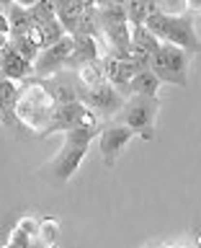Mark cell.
Here are the masks:
<instances>
[{"label":"cell","mask_w":201,"mask_h":248,"mask_svg":"<svg viewBox=\"0 0 201 248\" xmlns=\"http://www.w3.org/2000/svg\"><path fill=\"white\" fill-rule=\"evenodd\" d=\"M54 101L52 96L46 93L44 88V80L42 78H23L18 91H15V98L11 104V116L15 122L26 124V127L36 129L39 135L44 132L46 127V119H49V111H52Z\"/></svg>","instance_id":"obj_1"},{"label":"cell","mask_w":201,"mask_h":248,"mask_svg":"<svg viewBox=\"0 0 201 248\" xmlns=\"http://www.w3.org/2000/svg\"><path fill=\"white\" fill-rule=\"evenodd\" d=\"M160 114V98L158 96H142V93H129L124 98L121 108L116 111L114 122H121L134 132V135L152 140L155 137V122Z\"/></svg>","instance_id":"obj_2"},{"label":"cell","mask_w":201,"mask_h":248,"mask_svg":"<svg viewBox=\"0 0 201 248\" xmlns=\"http://www.w3.org/2000/svg\"><path fill=\"white\" fill-rule=\"evenodd\" d=\"M188 60H191V54L186 49H181L178 44L160 42V46L150 54L147 67L160 78L162 85L170 83V85L186 88V85H188Z\"/></svg>","instance_id":"obj_3"},{"label":"cell","mask_w":201,"mask_h":248,"mask_svg":"<svg viewBox=\"0 0 201 248\" xmlns=\"http://www.w3.org/2000/svg\"><path fill=\"white\" fill-rule=\"evenodd\" d=\"M77 101H83L85 106H90L100 119H114L116 111H119L121 104H124V96L111 83H100L96 88H85V85L77 80Z\"/></svg>","instance_id":"obj_4"},{"label":"cell","mask_w":201,"mask_h":248,"mask_svg":"<svg viewBox=\"0 0 201 248\" xmlns=\"http://www.w3.org/2000/svg\"><path fill=\"white\" fill-rule=\"evenodd\" d=\"M98 150H100V158H103V163L108 168L116 163V158L121 155V150L127 147L131 140H134L137 135L131 132L127 124H121V122H108V124H103V127L98 129Z\"/></svg>","instance_id":"obj_5"},{"label":"cell","mask_w":201,"mask_h":248,"mask_svg":"<svg viewBox=\"0 0 201 248\" xmlns=\"http://www.w3.org/2000/svg\"><path fill=\"white\" fill-rule=\"evenodd\" d=\"M199 13H191L186 11L181 16H170L168 21V31H165V39L162 42H170V44H178L181 49H186L188 54H199L201 44H199V31H196V18Z\"/></svg>","instance_id":"obj_6"},{"label":"cell","mask_w":201,"mask_h":248,"mask_svg":"<svg viewBox=\"0 0 201 248\" xmlns=\"http://www.w3.org/2000/svg\"><path fill=\"white\" fill-rule=\"evenodd\" d=\"M88 155V145H77V142H67L59 147V153L54 155V160L49 163V176L57 184H65L75 176V170L80 168L83 158Z\"/></svg>","instance_id":"obj_7"},{"label":"cell","mask_w":201,"mask_h":248,"mask_svg":"<svg viewBox=\"0 0 201 248\" xmlns=\"http://www.w3.org/2000/svg\"><path fill=\"white\" fill-rule=\"evenodd\" d=\"M46 93L52 96L54 104H67V101H77V75L75 70L62 67L49 78H42Z\"/></svg>","instance_id":"obj_8"},{"label":"cell","mask_w":201,"mask_h":248,"mask_svg":"<svg viewBox=\"0 0 201 248\" xmlns=\"http://www.w3.org/2000/svg\"><path fill=\"white\" fill-rule=\"evenodd\" d=\"M83 108V101H67V104H54L46 119V127L42 135H54V132H67L77 122V114Z\"/></svg>","instance_id":"obj_9"},{"label":"cell","mask_w":201,"mask_h":248,"mask_svg":"<svg viewBox=\"0 0 201 248\" xmlns=\"http://www.w3.org/2000/svg\"><path fill=\"white\" fill-rule=\"evenodd\" d=\"M62 34H65V29H62V23L57 21V16H54V18H46L42 23H31L29 31H26V36L39 46V49H42V46L54 44Z\"/></svg>","instance_id":"obj_10"},{"label":"cell","mask_w":201,"mask_h":248,"mask_svg":"<svg viewBox=\"0 0 201 248\" xmlns=\"http://www.w3.org/2000/svg\"><path fill=\"white\" fill-rule=\"evenodd\" d=\"M0 73H3L8 80H15V83H21L23 78H29L31 75V62L29 60H23L18 52H13L11 46L0 54Z\"/></svg>","instance_id":"obj_11"},{"label":"cell","mask_w":201,"mask_h":248,"mask_svg":"<svg viewBox=\"0 0 201 248\" xmlns=\"http://www.w3.org/2000/svg\"><path fill=\"white\" fill-rule=\"evenodd\" d=\"M75 36V49H72V57H70L67 67L70 70H77L85 62H93L100 54V46H98V36H80V34H72Z\"/></svg>","instance_id":"obj_12"},{"label":"cell","mask_w":201,"mask_h":248,"mask_svg":"<svg viewBox=\"0 0 201 248\" xmlns=\"http://www.w3.org/2000/svg\"><path fill=\"white\" fill-rule=\"evenodd\" d=\"M162 88L160 78L152 73L150 67H142L139 73L129 78V93H142V96H158V91Z\"/></svg>","instance_id":"obj_13"},{"label":"cell","mask_w":201,"mask_h":248,"mask_svg":"<svg viewBox=\"0 0 201 248\" xmlns=\"http://www.w3.org/2000/svg\"><path fill=\"white\" fill-rule=\"evenodd\" d=\"M5 18H8V34H26L31 26L29 8H23L18 3H11L5 8Z\"/></svg>","instance_id":"obj_14"},{"label":"cell","mask_w":201,"mask_h":248,"mask_svg":"<svg viewBox=\"0 0 201 248\" xmlns=\"http://www.w3.org/2000/svg\"><path fill=\"white\" fill-rule=\"evenodd\" d=\"M129 42L134 44V46H139L142 52H147V54H152L160 46V39L155 36L152 31L144 26V23H134V26L129 29Z\"/></svg>","instance_id":"obj_15"},{"label":"cell","mask_w":201,"mask_h":248,"mask_svg":"<svg viewBox=\"0 0 201 248\" xmlns=\"http://www.w3.org/2000/svg\"><path fill=\"white\" fill-rule=\"evenodd\" d=\"M152 11H158V8H155V0H124V13H127L129 26L142 23Z\"/></svg>","instance_id":"obj_16"},{"label":"cell","mask_w":201,"mask_h":248,"mask_svg":"<svg viewBox=\"0 0 201 248\" xmlns=\"http://www.w3.org/2000/svg\"><path fill=\"white\" fill-rule=\"evenodd\" d=\"M11 49L13 52H18L23 60H29V62H34L36 57V52H39V46L31 42V39L26 34H11Z\"/></svg>","instance_id":"obj_17"},{"label":"cell","mask_w":201,"mask_h":248,"mask_svg":"<svg viewBox=\"0 0 201 248\" xmlns=\"http://www.w3.org/2000/svg\"><path fill=\"white\" fill-rule=\"evenodd\" d=\"M29 16H31V23H42L46 18H54L57 16V3L54 0H36L29 8Z\"/></svg>","instance_id":"obj_18"},{"label":"cell","mask_w":201,"mask_h":248,"mask_svg":"<svg viewBox=\"0 0 201 248\" xmlns=\"http://www.w3.org/2000/svg\"><path fill=\"white\" fill-rule=\"evenodd\" d=\"M168 21H170V16L160 13V11H152V13L147 16V18H144L142 23H144V26L150 29L152 34H155V36H158L160 42H162V39H165V31H168Z\"/></svg>","instance_id":"obj_19"},{"label":"cell","mask_w":201,"mask_h":248,"mask_svg":"<svg viewBox=\"0 0 201 248\" xmlns=\"http://www.w3.org/2000/svg\"><path fill=\"white\" fill-rule=\"evenodd\" d=\"M155 8L165 16H181V13L188 11L186 0H155Z\"/></svg>","instance_id":"obj_20"},{"label":"cell","mask_w":201,"mask_h":248,"mask_svg":"<svg viewBox=\"0 0 201 248\" xmlns=\"http://www.w3.org/2000/svg\"><path fill=\"white\" fill-rule=\"evenodd\" d=\"M39 235H42V243H54L57 240V222L54 220H44L39 222Z\"/></svg>","instance_id":"obj_21"},{"label":"cell","mask_w":201,"mask_h":248,"mask_svg":"<svg viewBox=\"0 0 201 248\" xmlns=\"http://www.w3.org/2000/svg\"><path fill=\"white\" fill-rule=\"evenodd\" d=\"M96 3V8H106V5H121L124 0H93Z\"/></svg>","instance_id":"obj_22"},{"label":"cell","mask_w":201,"mask_h":248,"mask_svg":"<svg viewBox=\"0 0 201 248\" xmlns=\"http://www.w3.org/2000/svg\"><path fill=\"white\" fill-rule=\"evenodd\" d=\"M186 5H188V11H191V13H199V8H201V0H186Z\"/></svg>","instance_id":"obj_23"},{"label":"cell","mask_w":201,"mask_h":248,"mask_svg":"<svg viewBox=\"0 0 201 248\" xmlns=\"http://www.w3.org/2000/svg\"><path fill=\"white\" fill-rule=\"evenodd\" d=\"M0 34H8V18H5V11H0Z\"/></svg>","instance_id":"obj_24"},{"label":"cell","mask_w":201,"mask_h":248,"mask_svg":"<svg viewBox=\"0 0 201 248\" xmlns=\"http://www.w3.org/2000/svg\"><path fill=\"white\" fill-rule=\"evenodd\" d=\"M13 3H18V5H23V8H31L36 0H13Z\"/></svg>","instance_id":"obj_25"},{"label":"cell","mask_w":201,"mask_h":248,"mask_svg":"<svg viewBox=\"0 0 201 248\" xmlns=\"http://www.w3.org/2000/svg\"><path fill=\"white\" fill-rule=\"evenodd\" d=\"M11 3H13V0H0V11H5V8L11 5Z\"/></svg>","instance_id":"obj_26"}]
</instances>
